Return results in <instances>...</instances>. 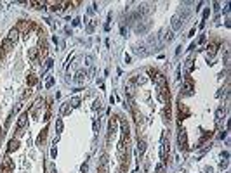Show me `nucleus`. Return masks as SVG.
I'll list each match as a JSON object with an SVG mask.
<instances>
[{"label": "nucleus", "mask_w": 231, "mask_h": 173, "mask_svg": "<svg viewBox=\"0 0 231 173\" xmlns=\"http://www.w3.org/2000/svg\"><path fill=\"white\" fill-rule=\"evenodd\" d=\"M37 52H38V61H42L45 55H47V40L42 36L40 42H38V47H37Z\"/></svg>", "instance_id": "f257e3e1"}, {"label": "nucleus", "mask_w": 231, "mask_h": 173, "mask_svg": "<svg viewBox=\"0 0 231 173\" xmlns=\"http://www.w3.org/2000/svg\"><path fill=\"white\" fill-rule=\"evenodd\" d=\"M169 151H170V142H169V139L163 137V140H162V153H160L163 163H167V158H169Z\"/></svg>", "instance_id": "f03ea898"}, {"label": "nucleus", "mask_w": 231, "mask_h": 173, "mask_svg": "<svg viewBox=\"0 0 231 173\" xmlns=\"http://www.w3.org/2000/svg\"><path fill=\"white\" fill-rule=\"evenodd\" d=\"M158 99L163 104H170V92H169V86H162L158 88Z\"/></svg>", "instance_id": "7ed1b4c3"}, {"label": "nucleus", "mask_w": 231, "mask_h": 173, "mask_svg": "<svg viewBox=\"0 0 231 173\" xmlns=\"http://www.w3.org/2000/svg\"><path fill=\"white\" fill-rule=\"evenodd\" d=\"M177 113H179V123L184 120V118H188L191 113H190V109L186 107V104H182L181 102V99H179V102H177Z\"/></svg>", "instance_id": "20e7f679"}, {"label": "nucleus", "mask_w": 231, "mask_h": 173, "mask_svg": "<svg viewBox=\"0 0 231 173\" xmlns=\"http://www.w3.org/2000/svg\"><path fill=\"white\" fill-rule=\"evenodd\" d=\"M177 145H179V151H186L188 149V135L184 130H181L179 135H177Z\"/></svg>", "instance_id": "39448f33"}, {"label": "nucleus", "mask_w": 231, "mask_h": 173, "mask_svg": "<svg viewBox=\"0 0 231 173\" xmlns=\"http://www.w3.org/2000/svg\"><path fill=\"white\" fill-rule=\"evenodd\" d=\"M217 49H219V43H217V42L208 43V45H207V57H208V59H212V57L217 54Z\"/></svg>", "instance_id": "423d86ee"}, {"label": "nucleus", "mask_w": 231, "mask_h": 173, "mask_svg": "<svg viewBox=\"0 0 231 173\" xmlns=\"http://www.w3.org/2000/svg\"><path fill=\"white\" fill-rule=\"evenodd\" d=\"M151 80L155 81V85L158 86V88H162V86H167V78H165L162 73H156V75H155Z\"/></svg>", "instance_id": "0eeeda50"}, {"label": "nucleus", "mask_w": 231, "mask_h": 173, "mask_svg": "<svg viewBox=\"0 0 231 173\" xmlns=\"http://www.w3.org/2000/svg\"><path fill=\"white\" fill-rule=\"evenodd\" d=\"M116 126H118V120H116V118H111V120L108 121V140H110L111 135L116 132Z\"/></svg>", "instance_id": "6e6552de"}, {"label": "nucleus", "mask_w": 231, "mask_h": 173, "mask_svg": "<svg viewBox=\"0 0 231 173\" xmlns=\"http://www.w3.org/2000/svg\"><path fill=\"white\" fill-rule=\"evenodd\" d=\"M97 173H108V156H106V154H103V156H101Z\"/></svg>", "instance_id": "1a4fd4ad"}, {"label": "nucleus", "mask_w": 231, "mask_h": 173, "mask_svg": "<svg viewBox=\"0 0 231 173\" xmlns=\"http://www.w3.org/2000/svg\"><path fill=\"white\" fill-rule=\"evenodd\" d=\"M195 90V83L191 80V76H186L184 78V94H191Z\"/></svg>", "instance_id": "9d476101"}, {"label": "nucleus", "mask_w": 231, "mask_h": 173, "mask_svg": "<svg viewBox=\"0 0 231 173\" xmlns=\"http://www.w3.org/2000/svg\"><path fill=\"white\" fill-rule=\"evenodd\" d=\"M30 28H31V23H30V21H19L17 26H16V30L21 31V33H28Z\"/></svg>", "instance_id": "9b49d317"}, {"label": "nucleus", "mask_w": 231, "mask_h": 173, "mask_svg": "<svg viewBox=\"0 0 231 173\" xmlns=\"http://www.w3.org/2000/svg\"><path fill=\"white\" fill-rule=\"evenodd\" d=\"M26 121H28V111H25L23 114H21V116L17 118V125H16V128H17V132H19V130H23V128H25Z\"/></svg>", "instance_id": "f8f14e48"}, {"label": "nucleus", "mask_w": 231, "mask_h": 173, "mask_svg": "<svg viewBox=\"0 0 231 173\" xmlns=\"http://www.w3.org/2000/svg\"><path fill=\"white\" fill-rule=\"evenodd\" d=\"M2 170H4V173H11L12 170H14V164H12V159L7 156L4 161H2Z\"/></svg>", "instance_id": "ddd939ff"}, {"label": "nucleus", "mask_w": 231, "mask_h": 173, "mask_svg": "<svg viewBox=\"0 0 231 173\" xmlns=\"http://www.w3.org/2000/svg\"><path fill=\"white\" fill-rule=\"evenodd\" d=\"M47 132H49V128H47V126H45V128H44V130L40 132V135H38V139H37V145H38V147H42V145L45 144V139H47Z\"/></svg>", "instance_id": "4468645a"}, {"label": "nucleus", "mask_w": 231, "mask_h": 173, "mask_svg": "<svg viewBox=\"0 0 231 173\" xmlns=\"http://www.w3.org/2000/svg\"><path fill=\"white\" fill-rule=\"evenodd\" d=\"M182 23H184V19H182L181 16H174V17H172V30H174V31H176V30H181Z\"/></svg>", "instance_id": "2eb2a0df"}, {"label": "nucleus", "mask_w": 231, "mask_h": 173, "mask_svg": "<svg viewBox=\"0 0 231 173\" xmlns=\"http://www.w3.org/2000/svg\"><path fill=\"white\" fill-rule=\"evenodd\" d=\"M17 147H19V140H17V139H11V140H9V147H7V153H9V154L14 153Z\"/></svg>", "instance_id": "dca6fc26"}, {"label": "nucleus", "mask_w": 231, "mask_h": 173, "mask_svg": "<svg viewBox=\"0 0 231 173\" xmlns=\"http://www.w3.org/2000/svg\"><path fill=\"white\" fill-rule=\"evenodd\" d=\"M163 120L169 123L172 120V111H170V104H165V109H163Z\"/></svg>", "instance_id": "f3484780"}, {"label": "nucleus", "mask_w": 231, "mask_h": 173, "mask_svg": "<svg viewBox=\"0 0 231 173\" xmlns=\"http://www.w3.org/2000/svg\"><path fill=\"white\" fill-rule=\"evenodd\" d=\"M144 151H146V142H144L142 139H139V140H137V156H139V158L144 154Z\"/></svg>", "instance_id": "a211bd4d"}, {"label": "nucleus", "mask_w": 231, "mask_h": 173, "mask_svg": "<svg viewBox=\"0 0 231 173\" xmlns=\"http://www.w3.org/2000/svg\"><path fill=\"white\" fill-rule=\"evenodd\" d=\"M17 35H19V31H17L16 28H12V30L9 31V36H7V38H9L12 43H16V40H17Z\"/></svg>", "instance_id": "6ab92c4d"}, {"label": "nucleus", "mask_w": 231, "mask_h": 173, "mask_svg": "<svg viewBox=\"0 0 231 173\" xmlns=\"http://www.w3.org/2000/svg\"><path fill=\"white\" fill-rule=\"evenodd\" d=\"M163 42H167V43H169L172 38H174V33H172V30H169V31H163Z\"/></svg>", "instance_id": "aec40b11"}, {"label": "nucleus", "mask_w": 231, "mask_h": 173, "mask_svg": "<svg viewBox=\"0 0 231 173\" xmlns=\"http://www.w3.org/2000/svg\"><path fill=\"white\" fill-rule=\"evenodd\" d=\"M28 5H33L35 9H44L47 5V2H28Z\"/></svg>", "instance_id": "412c9836"}, {"label": "nucleus", "mask_w": 231, "mask_h": 173, "mask_svg": "<svg viewBox=\"0 0 231 173\" xmlns=\"http://www.w3.org/2000/svg\"><path fill=\"white\" fill-rule=\"evenodd\" d=\"M70 111H71V106H70V102H68V104H65V106L61 107V116H65V114H68Z\"/></svg>", "instance_id": "4be33fe9"}, {"label": "nucleus", "mask_w": 231, "mask_h": 173, "mask_svg": "<svg viewBox=\"0 0 231 173\" xmlns=\"http://www.w3.org/2000/svg\"><path fill=\"white\" fill-rule=\"evenodd\" d=\"M37 81H38V78H37V75H33V73H30V75H28V85L31 86V85H35Z\"/></svg>", "instance_id": "5701e85b"}, {"label": "nucleus", "mask_w": 231, "mask_h": 173, "mask_svg": "<svg viewBox=\"0 0 231 173\" xmlns=\"http://www.w3.org/2000/svg\"><path fill=\"white\" fill-rule=\"evenodd\" d=\"M210 135H212L210 132H203V135H202V139H200V142H198V145H202V144H203L205 140H208V139H210Z\"/></svg>", "instance_id": "b1692460"}, {"label": "nucleus", "mask_w": 231, "mask_h": 173, "mask_svg": "<svg viewBox=\"0 0 231 173\" xmlns=\"http://www.w3.org/2000/svg\"><path fill=\"white\" fill-rule=\"evenodd\" d=\"M222 116H224V109H222V107H219V109H217V111H216V121H217V123H219V121H221V118H222Z\"/></svg>", "instance_id": "393cba45"}, {"label": "nucleus", "mask_w": 231, "mask_h": 173, "mask_svg": "<svg viewBox=\"0 0 231 173\" xmlns=\"http://www.w3.org/2000/svg\"><path fill=\"white\" fill-rule=\"evenodd\" d=\"M70 106H71V107H78V106H80V97H73V99L70 100Z\"/></svg>", "instance_id": "a878e982"}, {"label": "nucleus", "mask_w": 231, "mask_h": 173, "mask_svg": "<svg viewBox=\"0 0 231 173\" xmlns=\"http://www.w3.org/2000/svg\"><path fill=\"white\" fill-rule=\"evenodd\" d=\"M83 80H85V71H78V73H77V81L82 83Z\"/></svg>", "instance_id": "bb28decb"}, {"label": "nucleus", "mask_w": 231, "mask_h": 173, "mask_svg": "<svg viewBox=\"0 0 231 173\" xmlns=\"http://www.w3.org/2000/svg\"><path fill=\"white\" fill-rule=\"evenodd\" d=\"M56 128H57V132H59V133L63 132V120H61V118H57V120H56Z\"/></svg>", "instance_id": "cd10ccee"}, {"label": "nucleus", "mask_w": 231, "mask_h": 173, "mask_svg": "<svg viewBox=\"0 0 231 173\" xmlns=\"http://www.w3.org/2000/svg\"><path fill=\"white\" fill-rule=\"evenodd\" d=\"M52 85H54V78H52V76H49V78H47V81H45V88H51Z\"/></svg>", "instance_id": "c85d7f7f"}, {"label": "nucleus", "mask_w": 231, "mask_h": 173, "mask_svg": "<svg viewBox=\"0 0 231 173\" xmlns=\"http://www.w3.org/2000/svg\"><path fill=\"white\" fill-rule=\"evenodd\" d=\"M146 73H148V75H150V76H151V78H153V76H155V75H156V73H158V71H156V69H155V68H148V69H146Z\"/></svg>", "instance_id": "c756f323"}, {"label": "nucleus", "mask_w": 231, "mask_h": 173, "mask_svg": "<svg viewBox=\"0 0 231 173\" xmlns=\"http://www.w3.org/2000/svg\"><path fill=\"white\" fill-rule=\"evenodd\" d=\"M94 28H96V21H92V23L87 26V31H89V33H92V31H94Z\"/></svg>", "instance_id": "7c9ffc66"}, {"label": "nucleus", "mask_w": 231, "mask_h": 173, "mask_svg": "<svg viewBox=\"0 0 231 173\" xmlns=\"http://www.w3.org/2000/svg\"><path fill=\"white\" fill-rule=\"evenodd\" d=\"M155 173H163V163L156 166V170H155Z\"/></svg>", "instance_id": "2f4dec72"}, {"label": "nucleus", "mask_w": 231, "mask_h": 173, "mask_svg": "<svg viewBox=\"0 0 231 173\" xmlns=\"http://www.w3.org/2000/svg\"><path fill=\"white\" fill-rule=\"evenodd\" d=\"M45 62H47V64H45V68H47V69H51V68H52V62H54V61H52V59H47Z\"/></svg>", "instance_id": "473e14b6"}, {"label": "nucleus", "mask_w": 231, "mask_h": 173, "mask_svg": "<svg viewBox=\"0 0 231 173\" xmlns=\"http://www.w3.org/2000/svg\"><path fill=\"white\" fill-rule=\"evenodd\" d=\"M51 156L56 159V156H57V151H56V147H52V151H51Z\"/></svg>", "instance_id": "72a5a7b5"}, {"label": "nucleus", "mask_w": 231, "mask_h": 173, "mask_svg": "<svg viewBox=\"0 0 231 173\" xmlns=\"http://www.w3.org/2000/svg\"><path fill=\"white\" fill-rule=\"evenodd\" d=\"M4 135H5V130H4V128H0V142H2V139H4Z\"/></svg>", "instance_id": "f704fd0d"}, {"label": "nucleus", "mask_w": 231, "mask_h": 173, "mask_svg": "<svg viewBox=\"0 0 231 173\" xmlns=\"http://www.w3.org/2000/svg\"><path fill=\"white\" fill-rule=\"evenodd\" d=\"M92 107H94V109H99V107H101V102H99V100H96V102H94V106H92Z\"/></svg>", "instance_id": "c9c22d12"}, {"label": "nucleus", "mask_w": 231, "mask_h": 173, "mask_svg": "<svg viewBox=\"0 0 231 173\" xmlns=\"http://www.w3.org/2000/svg\"><path fill=\"white\" fill-rule=\"evenodd\" d=\"M208 14H210V11L205 9V11H203V19H207V17H208Z\"/></svg>", "instance_id": "e433bc0d"}, {"label": "nucleus", "mask_w": 231, "mask_h": 173, "mask_svg": "<svg viewBox=\"0 0 231 173\" xmlns=\"http://www.w3.org/2000/svg\"><path fill=\"white\" fill-rule=\"evenodd\" d=\"M221 168H228V159H224V161H221Z\"/></svg>", "instance_id": "4c0bfd02"}, {"label": "nucleus", "mask_w": 231, "mask_h": 173, "mask_svg": "<svg viewBox=\"0 0 231 173\" xmlns=\"http://www.w3.org/2000/svg\"><path fill=\"white\" fill-rule=\"evenodd\" d=\"M87 170H89V164H87V163H85V164H82V171H83V173H85Z\"/></svg>", "instance_id": "58836bf2"}, {"label": "nucleus", "mask_w": 231, "mask_h": 173, "mask_svg": "<svg viewBox=\"0 0 231 173\" xmlns=\"http://www.w3.org/2000/svg\"><path fill=\"white\" fill-rule=\"evenodd\" d=\"M78 24H80V19H78V17L73 19V26H78Z\"/></svg>", "instance_id": "ea45409f"}, {"label": "nucleus", "mask_w": 231, "mask_h": 173, "mask_svg": "<svg viewBox=\"0 0 231 173\" xmlns=\"http://www.w3.org/2000/svg\"><path fill=\"white\" fill-rule=\"evenodd\" d=\"M30 94H31V90H30V88H28V90H26V92H25V95H23V97H25V99H26V97H30Z\"/></svg>", "instance_id": "a19ab883"}, {"label": "nucleus", "mask_w": 231, "mask_h": 173, "mask_svg": "<svg viewBox=\"0 0 231 173\" xmlns=\"http://www.w3.org/2000/svg\"><path fill=\"white\" fill-rule=\"evenodd\" d=\"M222 158H224V159H228V158H229V153H228V151H226V153H222Z\"/></svg>", "instance_id": "79ce46f5"}, {"label": "nucleus", "mask_w": 231, "mask_h": 173, "mask_svg": "<svg viewBox=\"0 0 231 173\" xmlns=\"http://www.w3.org/2000/svg\"><path fill=\"white\" fill-rule=\"evenodd\" d=\"M51 170H52V173H56V168L54 166H51Z\"/></svg>", "instance_id": "37998d69"}]
</instances>
